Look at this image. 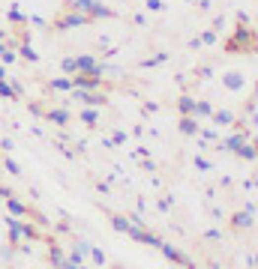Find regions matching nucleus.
<instances>
[{
    "label": "nucleus",
    "mask_w": 258,
    "mask_h": 269,
    "mask_svg": "<svg viewBox=\"0 0 258 269\" xmlns=\"http://www.w3.org/2000/svg\"><path fill=\"white\" fill-rule=\"evenodd\" d=\"M75 72H84V75H102V72H105V66H102V63H96L93 57L81 54V57H75Z\"/></svg>",
    "instance_id": "3"
},
{
    "label": "nucleus",
    "mask_w": 258,
    "mask_h": 269,
    "mask_svg": "<svg viewBox=\"0 0 258 269\" xmlns=\"http://www.w3.org/2000/svg\"><path fill=\"white\" fill-rule=\"evenodd\" d=\"M3 165H6V171H9V174H15V177H18V174H21V165H18V162H15V159H6V162H3Z\"/></svg>",
    "instance_id": "26"
},
{
    "label": "nucleus",
    "mask_w": 258,
    "mask_h": 269,
    "mask_svg": "<svg viewBox=\"0 0 258 269\" xmlns=\"http://www.w3.org/2000/svg\"><path fill=\"white\" fill-rule=\"evenodd\" d=\"M225 48H228V51H246V48H249V51H255V33H252V30H246V27L240 24V27H237V33H234V39H231Z\"/></svg>",
    "instance_id": "2"
},
{
    "label": "nucleus",
    "mask_w": 258,
    "mask_h": 269,
    "mask_svg": "<svg viewBox=\"0 0 258 269\" xmlns=\"http://www.w3.org/2000/svg\"><path fill=\"white\" fill-rule=\"evenodd\" d=\"M147 9H150V12H162L165 6H162V0H147Z\"/></svg>",
    "instance_id": "30"
},
{
    "label": "nucleus",
    "mask_w": 258,
    "mask_h": 269,
    "mask_svg": "<svg viewBox=\"0 0 258 269\" xmlns=\"http://www.w3.org/2000/svg\"><path fill=\"white\" fill-rule=\"evenodd\" d=\"M3 36H6V33H3V30H0V39H3Z\"/></svg>",
    "instance_id": "42"
},
{
    "label": "nucleus",
    "mask_w": 258,
    "mask_h": 269,
    "mask_svg": "<svg viewBox=\"0 0 258 269\" xmlns=\"http://www.w3.org/2000/svg\"><path fill=\"white\" fill-rule=\"evenodd\" d=\"M201 138H204V141H216V132H213V129H204Z\"/></svg>",
    "instance_id": "37"
},
{
    "label": "nucleus",
    "mask_w": 258,
    "mask_h": 269,
    "mask_svg": "<svg viewBox=\"0 0 258 269\" xmlns=\"http://www.w3.org/2000/svg\"><path fill=\"white\" fill-rule=\"evenodd\" d=\"M6 230H9V242L21 239V221L18 218H6Z\"/></svg>",
    "instance_id": "15"
},
{
    "label": "nucleus",
    "mask_w": 258,
    "mask_h": 269,
    "mask_svg": "<svg viewBox=\"0 0 258 269\" xmlns=\"http://www.w3.org/2000/svg\"><path fill=\"white\" fill-rule=\"evenodd\" d=\"M75 90V99L81 105H105V96H99L96 90H78V87H72Z\"/></svg>",
    "instance_id": "7"
},
{
    "label": "nucleus",
    "mask_w": 258,
    "mask_h": 269,
    "mask_svg": "<svg viewBox=\"0 0 258 269\" xmlns=\"http://www.w3.org/2000/svg\"><path fill=\"white\" fill-rule=\"evenodd\" d=\"M87 254H90V257H93V263H99V266H102V263H105V254H102V251H99V248H93V245H90V251H87Z\"/></svg>",
    "instance_id": "27"
},
{
    "label": "nucleus",
    "mask_w": 258,
    "mask_h": 269,
    "mask_svg": "<svg viewBox=\"0 0 258 269\" xmlns=\"http://www.w3.org/2000/svg\"><path fill=\"white\" fill-rule=\"evenodd\" d=\"M6 207L12 209V215H24V212H30V209H27L21 201H15V198H6Z\"/></svg>",
    "instance_id": "18"
},
{
    "label": "nucleus",
    "mask_w": 258,
    "mask_h": 269,
    "mask_svg": "<svg viewBox=\"0 0 258 269\" xmlns=\"http://www.w3.org/2000/svg\"><path fill=\"white\" fill-rule=\"evenodd\" d=\"M18 54H21L24 60H30V63H36V60H39V54H36V51L30 48V42H24V45L18 48Z\"/></svg>",
    "instance_id": "19"
},
{
    "label": "nucleus",
    "mask_w": 258,
    "mask_h": 269,
    "mask_svg": "<svg viewBox=\"0 0 258 269\" xmlns=\"http://www.w3.org/2000/svg\"><path fill=\"white\" fill-rule=\"evenodd\" d=\"M204 237H207L210 242H216V239H222V234H219V230H216V227H210V230H207V234H204Z\"/></svg>",
    "instance_id": "33"
},
{
    "label": "nucleus",
    "mask_w": 258,
    "mask_h": 269,
    "mask_svg": "<svg viewBox=\"0 0 258 269\" xmlns=\"http://www.w3.org/2000/svg\"><path fill=\"white\" fill-rule=\"evenodd\" d=\"M81 120H84L87 126H96V123H99V114H96L93 108H84V111H81Z\"/></svg>",
    "instance_id": "20"
},
{
    "label": "nucleus",
    "mask_w": 258,
    "mask_h": 269,
    "mask_svg": "<svg viewBox=\"0 0 258 269\" xmlns=\"http://www.w3.org/2000/svg\"><path fill=\"white\" fill-rule=\"evenodd\" d=\"M0 57H3V60H6V63H12V60H15V51H12V48H6V51H3V54H0Z\"/></svg>",
    "instance_id": "36"
},
{
    "label": "nucleus",
    "mask_w": 258,
    "mask_h": 269,
    "mask_svg": "<svg viewBox=\"0 0 258 269\" xmlns=\"http://www.w3.org/2000/svg\"><path fill=\"white\" fill-rule=\"evenodd\" d=\"M9 18H12V21H18V24H21V21H27V18H24V15H21V12H18V9H15V6H12V9H9Z\"/></svg>",
    "instance_id": "35"
},
{
    "label": "nucleus",
    "mask_w": 258,
    "mask_h": 269,
    "mask_svg": "<svg viewBox=\"0 0 258 269\" xmlns=\"http://www.w3.org/2000/svg\"><path fill=\"white\" fill-rule=\"evenodd\" d=\"M69 263H78V266H81V263H84V254H78L75 248H72V254H69Z\"/></svg>",
    "instance_id": "34"
},
{
    "label": "nucleus",
    "mask_w": 258,
    "mask_h": 269,
    "mask_svg": "<svg viewBox=\"0 0 258 269\" xmlns=\"http://www.w3.org/2000/svg\"><path fill=\"white\" fill-rule=\"evenodd\" d=\"M48 257H51V263H54V266H63V263H66V257L60 254V248H57V245H51V254H48Z\"/></svg>",
    "instance_id": "22"
},
{
    "label": "nucleus",
    "mask_w": 258,
    "mask_h": 269,
    "mask_svg": "<svg viewBox=\"0 0 258 269\" xmlns=\"http://www.w3.org/2000/svg\"><path fill=\"white\" fill-rule=\"evenodd\" d=\"M195 114H198V117H210L213 108H210L207 102H195Z\"/></svg>",
    "instance_id": "24"
},
{
    "label": "nucleus",
    "mask_w": 258,
    "mask_h": 269,
    "mask_svg": "<svg viewBox=\"0 0 258 269\" xmlns=\"http://www.w3.org/2000/svg\"><path fill=\"white\" fill-rule=\"evenodd\" d=\"M3 78H6V69H3V66H0V81H3Z\"/></svg>",
    "instance_id": "40"
},
{
    "label": "nucleus",
    "mask_w": 258,
    "mask_h": 269,
    "mask_svg": "<svg viewBox=\"0 0 258 269\" xmlns=\"http://www.w3.org/2000/svg\"><path fill=\"white\" fill-rule=\"evenodd\" d=\"M48 120L57 123V126H66V123H69V111H66V108H51V111H48Z\"/></svg>",
    "instance_id": "11"
},
{
    "label": "nucleus",
    "mask_w": 258,
    "mask_h": 269,
    "mask_svg": "<svg viewBox=\"0 0 258 269\" xmlns=\"http://www.w3.org/2000/svg\"><path fill=\"white\" fill-rule=\"evenodd\" d=\"M231 224H234L237 230H249V227L255 224V215H252V212H237V215L231 218Z\"/></svg>",
    "instance_id": "10"
},
{
    "label": "nucleus",
    "mask_w": 258,
    "mask_h": 269,
    "mask_svg": "<svg viewBox=\"0 0 258 269\" xmlns=\"http://www.w3.org/2000/svg\"><path fill=\"white\" fill-rule=\"evenodd\" d=\"M198 129H201V126H198L195 117H183V120H180V132H183V135L192 138V135H198Z\"/></svg>",
    "instance_id": "12"
},
{
    "label": "nucleus",
    "mask_w": 258,
    "mask_h": 269,
    "mask_svg": "<svg viewBox=\"0 0 258 269\" xmlns=\"http://www.w3.org/2000/svg\"><path fill=\"white\" fill-rule=\"evenodd\" d=\"M165 57H168V54H156V57H150V60H144L141 66H144V69H150V66H159V63H165Z\"/></svg>",
    "instance_id": "25"
},
{
    "label": "nucleus",
    "mask_w": 258,
    "mask_h": 269,
    "mask_svg": "<svg viewBox=\"0 0 258 269\" xmlns=\"http://www.w3.org/2000/svg\"><path fill=\"white\" fill-rule=\"evenodd\" d=\"M237 156L246 159V162H255V144H243V147L237 149Z\"/></svg>",
    "instance_id": "17"
},
{
    "label": "nucleus",
    "mask_w": 258,
    "mask_h": 269,
    "mask_svg": "<svg viewBox=\"0 0 258 269\" xmlns=\"http://www.w3.org/2000/svg\"><path fill=\"white\" fill-rule=\"evenodd\" d=\"M3 51H6V45H3V42H0V54H3Z\"/></svg>",
    "instance_id": "41"
},
{
    "label": "nucleus",
    "mask_w": 258,
    "mask_h": 269,
    "mask_svg": "<svg viewBox=\"0 0 258 269\" xmlns=\"http://www.w3.org/2000/svg\"><path fill=\"white\" fill-rule=\"evenodd\" d=\"M216 42V30H207L204 36H201V45H213Z\"/></svg>",
    "instance_id": "28"
},
{
    "label": "nucleus",
    "mask_w": 258,
    "mask_h": 269,
    "mask_svg": "<svg viewBox=\"0 0 258 269\" xmlns=\"http://www.w3.org/2000/svg\"><path fill=\"white\" fill-rule=\"evenodd\" d=\"M60 269H87V266H84V263H81V266H78V263H69V260H66V263H63V266H60Z\"/></svg>",
    "instance_id": "38"
},
{
    "label": "nucleus",
    "mask_w": 258,
    "mask_h": 269,
    "mask_svg": "<svg viewBox=\"0 0 258 269\" xmlns=\"http://www.w3.org/2000/svg\"><path fill=\"white\" fill-rule=\"evenodd\" d=\"M195 168H198V171H210L213 165H210L207 159H201V156H195Z\"/></svg>",
    "instance_id": "31"
},
{
    "label": "nucleus",
    "mask_w": 258,
    "mask_h": 269,
    "mask_svg": "<svg viewBox=\"0 0 258 269\" xmlns=\"http://www.w3.org/2000/svg\"><path fill=\"white\" fill-rule=\"evenodd\" d=\"M159 251H162L171 263H180V266H186V269H195V263H192L186 254H183V251H177V248H174V245H168V242H162V245H159Z\"/></svg>",
    "instance_id": "4"
},
{
    "label": "nucleus",
    "mask_w": 258,
    "mask_h": 269,
    "mask_svg": "<svg viewBox=\"0 0 258 269\" xmlns=\"http://www.w3.org/2000/svg\"><path fill=\"white\" fill-rule=\"evenodd\" d=\"M0 201H3V198H0Z\"/></svg>",
    "instance_id": "43"
},
{
    "label": "nucleus",
    "mask_w": 258,
    "mask_h": 269,
    "mask_svg": "<svg viewBox=\"0 0 258 269\" xmlns=\"http://www.w3.org/2000/svg\"><path fill=\"white\" fill-rule=\"evenodd\" d=\"M243 81H246V78H243L240 72H225V75H222V84H225L228 90H240V87H243Z\"/></svg>",
    "instance_id": "8"
},
{
    "label": "nucleus",
    "mask_w": 258,
    "mask_h": 269,
    "mask_svg": "<svg viewBox=\"0 0 258 269\" xmlns=\"http://www.w3.org/2000/svg\"><path fill=\"white\" fill-rule=\"evenodd\" d=\"M102 81H99V75H84V72H78L75 78H72V87H78V90H96Z\"/></svg>",
    "instance_id": "6"
},
{
    "label": "nucleus",
    "mask_w": 258,
    "mask_h": 269,
    "mask_svg": "<svg viewBox=\"0 0 258 269\" xmlns=\"http://www.w3.org/2000/svg\"><path fill=\"white\" fill-rule=\"evenodd\" d=\"M0 96H3V99H15V90H12L9 81H0Z\"/></svg>",
    "instance_id": "23"
},
{
    "label": "nucleus",
    "mask_w": 258,
    "mask_h": 269,
    "mask_svg": "<svg viewBox=\"0 0 258 269\" xmlns=\"http://www.w3.org/2000/svg\"><path fill=\"white\" fill-rule=\"evenodd\" d=\"M72 6H75V9H84L87 18H111V15H114L108 6H102L99 0H72Z\"/></svg>",
    "instance_id": "1"
},
{
    "label": "nucleus",
    "mask_w": 258,
    "mask_h": 269,
    "mask_svg": "<svg viewBox=\"0 0 258 269\" xmlns=\"http://www.w3.org/2000/svg\"><path fill=\"white\" fill-rule=\"evenodd\" d=\"M60 66H63V72H75V57H66Z\"/></svg>",
    "instance_id": "32"
},
{
    "label": "nucleus",
    "mask_w": 258,
    "mask_h": 269,
    "mask_svg": "<svg viewBox=\"0 0 258 269\" xmlns=\"http://www.w3.org/2000/svg\"><path fill=\"white\" fill-rule=\"evenodd\" d=\"M123 141H126V132H117V135L111 138V144H123Z\"/></svg>",
    "instance_id": "39"
},
{
    "label": "nucleus",
    "mask_w": 258,
    "mask_h": 269,
    "mask_svg": "<svg viewBox=\"0 0 258 269\" xmlns=\"http://www.w3.org/2000/svg\"><path fill=\"white\" fill-rule=\"evenodd\" d=\"M177 108H180L183 117H192V114H195V99H192V96H183V99L177 102Z\"/></svg>",
    "instance_id": "14"
},
{
    "label": "nucleus",
    "mask_w": 258,
    "mask_h": 269,
    "mask_svg": "<svg viewBox=\"0 0 258 269\" xmlns=\"http://www.w3.org/2000/svg\"><path fill=\"white\" fill-rule=\"evenodd\" d=\"M210 117H213L216 126H231V123H234V114H231V111H213Z\"/></svg>",
    "instance_id": "13"
},
{
    "label": "nucleus",
    "mask_w": 258,
    "mask_h": 269,
    "mask_svg": "<svg viewBox=\"0 0 258 269\" xmlns=\"http://www.w3.org/2000/svg\"><path fill=\"white\" fill-rule=\"evenodd\" d=\"M111 227L117 230V234H126V230H129L132 224H129V218H123V215H114V218H111Z\"/></svg>",
    "instance_id": "16"
},
{
    "label": "nucleus",
    "mask_w": 258,
    "mask_h": 269,
    "mask_svg": "<svg viewBox=\"0 0 258 269\" xmlns=\"http://www.w3.org/2000/svg\"><path fill=\"white\" fill-rule=\"evenodd\" d=\"M51 87H54V90H72V78H54Z\"/></svg>",
    "instance_id": "21"
},
{
    "label": "nucleus",
    "mask_w": 258,
    "mask_h": 269,
    "mask_svg": "<svg viewBox=\"0 0 258 269\" xmlns=\"http://www.w3.org/2000/svg\"><path fill=\"white\" fill-rule=\"evenodd\" d=\"M243 144H246V132H237V135H231V138H225V141H222V144H219V147H222V149H234V152H237V149H240Z\"/></svg>",
    "instance_id": "9"
},
{
    "label": "nucleus",
    "mask_w": 258,
    "mask_h": 269,
    "mask_svg": "<svg viewBox=\"0 0 258 269\" xmlns=\"http://www.w3.org/2000/svg\"><path fill=\"white\" fill-rule=\"evenodd\" d=\"M21 237H24V239H36V230H33L30 224H21Z\"/></svg>",
    "instance_id": "29"
},
{
    "label": "nucleus",
    "mask_w": 258,
    "mask_h": 269,
    "mask_svg": "<svg viewBox=\"0 0 258 269\" xmlns=\"http://www.w3.org/2000/svg\"><path fill=\"white\" fill-rule=\"evenodd\" d=\"M84 24H90V18H87L84 12H69L66 18H60V21H57V30H69V27H84Z\"/></svg>",
    "instance_id": "5"
}]
</instances>
